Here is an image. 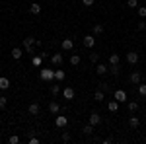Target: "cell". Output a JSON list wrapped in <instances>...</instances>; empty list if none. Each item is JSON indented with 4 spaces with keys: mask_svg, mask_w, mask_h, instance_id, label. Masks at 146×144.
<instances>
[{
    "mask_svg": "<svg viewBox=\"0 0 146 144\" xmlns=\"http://www.w3.org/2000/svg\"><path fill=\"white\" fill-rule=\"evenodd\" d=\"M27 111H29V115H39V111H41V107H39V103H29V107H27Z\"/></svg>",
    "mask_w": 146,
    "mask_h": 144,
    "instance_id": "5bb4252c",
    "label": "cell"
},
{
    "mask_svg": "<svg viewBox=\"0 0 146 144\" xmlns=\"http://www.w3.org/2000/svg\"><path fill=\"white\" fill-rule=\"evenodd\" d=\"M140 60V55L136 53V51H131V53H127V62L129 64H136Z\"/></svg>",
    "mask_w": 146,
    "mask_h": 144,
    "instance_id": "8992f818",
    "label": "cell"
},
{
    "mask_svg": "<svg viewBox=\"0 0 146 144\" xmlns=\"http://www.w3.org/2000/svg\"><path fill=\"white\" fill-rule=\"evenodd\" d=\"M103 33V25H101V23H96V25H94V35H101Z\"/></svg>",
    "mask_w": 146,
    "mask_h": 144,
    "instance_id": "484cf974",
    "label": "cell"
},
{
    "mask_svg": "<svg viewBox=\"0 0 146 144\" xmlns=\"http://www.w3.org/2000/svg\"><path fill=\"white\" fill-rule=\"evenodd\" d=\"M8 142H10V144H18V142H20V136H16V134H14V136L8 138Z\"/></svg>",
    "mask_w": 146,
    "mask_h": 144,
    "instance_id": "e575fe53",
    "label": "cell"
},
{
    "mask_svg": "<svg viewBox=\"0 0 146 144\" xmlns=\"http://www.w3.org/2000/svg\"><path fill=\"white\" fill-rule=\"evenodd\" d=\"M98 58H100V56H98V53H92V55H90V60H92V62H98Z\"/></svg>",
    "mask_w": 146,
    "mask_h": 144,
    "instance_id": "d590c367",
    "label": "cell"
},
{
    "mask_svg": "<svg viewBox=\"0 0 146 144\" xmlns=\"http://www.w3.org/2000/svg\"><path fill=\"white\" fill-rule=\"evenodd\" d=\"M22 49H20V47H14V49H12V58H16V60H20V58H22Z\"/></svg>",
    "mask_w": 146,
    "mask_h": 144,
    "instance_id": "ac0fdd59",
    "label": "cell"
},
{
    "mask_svg": "<svg viewBox=\"0 0 146 144\" xmlns=\"http://www.w3.org/2000/svg\"><path fill=\"white\" fill-rule=\"evenodd\" d=\"M62 62H64L62 53H53V56H51V64H53V66H60Z\"/></svg>",
    "mask_w": 146,
    "mask_h": 144,
    "instance_id": "3957f363",
    "label": "cell"
},
{
    "mask_svg": "<svg viewBox=\"0 0 146 144\" xmlns=\"http://www.w3.org/2000/svg\"><path fill=\"white\" fill-rule=\"evenodd\" d=\"M35 43H37V37H31V35H27L25 39H23V49L27 51V53H35Z\"/></svg>",
    "mask_w": 146,
    "mask_h": 144,
    "instance_id": "6da1fadb",
    "label": "cell"
},
{
    "mask_svg": "<svg viewBox=\"0 0 146 144\" xmlns=\"http://www.w3.org/2000/svg\"><path fill=\"white\" fill-rule=\"evenodd\" d=\"M8 88H10V80H8L6 76H2L0 78V90L4 92V90H8Z\"/></svg>",
    "mask_w": 146,
    "mask_h": 144,
    "instance_id": "d6986e66",
    "label": "cell"
},
{
    "mask_svg": "<svg viewBox=\"0 0 146 144\" xmlns=\"http://www.w3.org/2000/svg\"><path fill=\"white\" fill-rule=\"evenodd\" d=\"M82 131H84V134H88V136H90L92 133H94V125H84V129H82Z\"/></svg>",
    "mask_w": 146,
    "mask_h": 144,
    "instance_id": "83f0119b",
    "label": "cell"
},
{
    "mask_svg": "<svg viewBox=\"0 0 146 144\" xmlns=\"http://www.w3.org/2000/svg\"><path fill=\"white\" fill-rule=\"evenodd\" d=\"M29 12H31L33 16H39V14H41V4H37V2H33V4L29 6Z\"/></svg>",
    "mask_w": 146,
    "mask_h": 144,
    "instance_id": "9a60e30c",
    "label": "cell"
},
{
    "mask_svg": "<svg viewBox=\"0 0 146 144\" xmlns=\"http://www.w3.org/2000/svg\"><path fill=\"white\" fill-rule=\"evenodd\" d=\"M136 27H138L140 31H144V29H146V22H138V25H136Z\"/></svg>",
    "mask_w": 146,
    "mask_h": 144,
    "instance_id": "8d00e7d4",
    "label": "cell"
},
{
    "mask_svg": "<svg viewBox=\"0 0 146 144\" xmlns=\"http://www.w3.org/2000/svg\"><path fill=\"white\" fill-rule=\"evenodd\" d=\"M109 72L113 76H119V64H109Z\"/></svg>",
    "mask_w": 146,
    "mask_h": 144,
    "instance_id": "4316f807",
    "label": "cell"
},
{
    "mask_svg": "<svg viewBox=\"0 0 146 144\" xmlns=\"http://www.w3.org/2000/svg\"><path fill=\"white\" fill-rule=\"evenodd\" d=\"M94 45H96V35H86V37H84V47L92 49Z\"/></svg>",
    "mask_w": 146,
    "mask_h": 144,
    "instance_id": "9c48e42d",
    "label": "cell"
},
{
    "mask_svg": "<svg viewBox=\"0 0 146 144\" xmlns=\"http://www.w3.org/2000/svg\"><path fill=\"white\" fill-rule=\"evenodd\" d=\"M94 100H96V101H103V100H105V92H101V90H96V94H94Z\"/></svg>",
    "mask_w": 146,
    "mask_h": 144,
    "instance_id": "603a6c76",
    "label": "cell"
},
{
    "mask_svg": "<svg viewBox=\"0 0 146 144\" xmlns=\"http://www.w3.org/2000/svg\"><path fill=\"white\" fill-rule=\"evenodd\" d=\"M140 80H142V76H140V72H131V76H129V82L131 84H140Z\"/></svg>",
    "mask_w": 146,
    "mask_h": 144,
    "instance_id": "30bf717a",
    "label": "cell"
},
{
    "mask_svg": "<svg viewBox=\"0 0 146 144\" xmlns=\"http://www.w3.org/2000/svg\"><path fill=\"white\" fill-rule=\"evenodd\" d=\"M70 64H72V66H78L80 64V55H72L70 56Z\"/></svg>",
    "mask_w": 146,
    "mask_h": 144,
    "instance_id": "d4e9b609",
    "label": "cell"
},
{
    "mask_svg": "<svg viewBox=\"0 0 146 144\" xmlns=\"http://www.w3.org/2000/svg\"><path fill=\"white\" fill-rule=\"evenodd\" d=\"M94 2H96V0H82L84 6H94Z\"/></svg>",
    "mask_w": 146,
    "mask_h": 144,
    "instance_id": "74e56055",
    "label": "cell"
},
{
    "mask_svg": "<svg viewBox=\"0 0 146 144\" xmlns=\"http://www.w3.org/2000/svg\"><path fill=\"white\" fill-rule=\"evenodd\" d=\"M90 123L94 125V127H98V125L101 123V115L98 113V111H92L90 113Z\"/></svg>",
    "mask_w": 146,
    "mask_h": 144,
    "instance_id": "52a82bcc",
    "label": "cell"
},
{
    "mask_svg": "<svg viewBox=\"0 0 146 144\" xmlns=\"http://www.w3.org/2000/svg\"><path fill=\"white\" fill-rule=\"evenodd\" d=\"M119 60H121V56L117 55V53H111L109 55V64H119Z\"/></svg>",
    "mask_w": 146,
    "mask_h": 144,
    "instance_id": "cb8c5ba5",
    "label": "cell"
},
{
    "mask_svg": "<svg viewBox=\"0 0 146 144\" xmlns=\"http://www.w3.org/2000/svg\"><path fill=\"white\" fill-rule=\"evenodd\" d=\"M138 96L146 98V84H138Z\"/></svg>",
    "mask_w": 146,
    "mask_h": 144,
    "instance_id": "f546056e",
    "label": "cell"
},
{
    "mask_svg": "<svg viewBox=\"0 0 146 144\" xmlns=\"http://www.w3.org/2000/svg\"><path fill=\"white\" fill-rule=\"evenodd\" d=\"M127 6H131V8H138V0H127Z\"/></svg>",
    "mask_w": 146,
    "mask_h": 144,
    "instance_id": "836d02e7",
    "label": "cell"
},
{
    "mask_svg": "<svg viewBox=\"0 0 146 144\" xmlns=\"http://www.w3.org/2000/svg\"><path fill=\"white\" fill-rule=\"evenodd\" d=\"M49 111H51L53 115H56V113L60 111V105H58L56 101H51V103H49Z\"/></svg>",
    "mask_w": 146,
    "mask_h": 144,
    "instance_id": "e0dca14e",
    "label": "cell"
},
{
    "mask_svg": "<svg viewBox=\"0 0 146 144\" xmlns=\"http://www.w3.org/2000/svg\"><path fill=\"white\" fill-rule=\"evenodd\" d=\"M115 100L119 101V103H127V101H129V96H127L125 90H117V92H115Z\"/></svg>",
    "mask_w": 146,
    "mask_h": 144,
    "instance_id": "277c9868",
    "label": "cell"
},
{
    "mask_svg": "<svg viewBox=\"0 0 146 144\" xmlns=\"http://www.w3.org/2000/svg\"><path fill=\"white\" fill-rule=\"evenodd\" d=\"M107 109L111 111V113H117V111H119V101H117V100L109 101V103H107Z\"/></svg>",
    "mask_w": 146,
    "mask_h": 144,
    "instance_id": "2e32d148",
    "label": "cell"
},
{
    "mask_svg": "<svg viewBox=\"0 0 146 144\" xmlns=\"http://www.w3.org/2000/svg\"><path fill=\"white\" fill-rule=\"evenodd\" d=\"M39 76H41L43 82H53L55 80V70L53 68H41V74Z\"/></svg>",
    "mask_w": 146,
    "mask_h": 144,
    "instance_id": "7a4b0ae2",
    "label": "cell"
},
{
    "mask_svg": "<svg viewBox=\"0 0 146 144\" xmlns=\"http://www.w3.org/2000/svg\"><path fill=\"white\" fill-rule=\"evenodd\" d=\"M6 105H8V100H6V96H0V109H6Z\"/></svg>",
    "mask_w": 146,
    "mask_h": 144,
    "instance_id": "1f68e13d",
    "label": "cell"
},
{
    "mask_svg": "<svg viewBox=\"0 0 146 144\" xmlns=\"http://www.w3.org/2000/svg\"><path fill=\"white\" fill-rule=\"evenodd\" d=\"M60 92H62V90H60L58 84H53V86H51V94H53V96H58Z\"/></svg>",
    "mask_w": 146,
    "mask_h": 144,
    "instance_id": "f1b7e54d",
    "label": "cell"
},
{
    "mask_svg": "<svg viewBox=\"0 0 146 144\" xmlns=\"http://www.w3.org/2000/svg\"><path fill=\"white\" fill-rule=\"evenodd\" d=\"M138 16L142 20H146V6H138Z\"/></svg>",
    "mask_w": 146,
    "mask_h": 144,
    "instance_id": "4dcf8cb0",
    "label": "cell"
},
{
    "mask_svg": "<svg viewBox=\"0 0 146 144\" xmlns=\"http://www.w3.org/2000/svg\"><path fill=\"white\" fill-rule=\"evenodd\" d=\"M62 140H64V142H68V140H70V134H68V133H62Z\"/></svg>",
    "mask_w": 146,
    "mask_h": 144,
    "instance_id": "ab89813d",
    "label": "cell"
},
{
    "mask_svg": "<svg viewBox=\"0 0 146 144\" xmlns=\"http://www.w3.org/2000/svg\"><path fill=\"white\" fill-rule=\"evenodd\" d=\"M29 144H39V138H37V136H31V138H29Z\"/></svg>",
    "mask_w": 146,
    "mask_h": 144,
    "instance_id": "f35d334b",
    "label": "cell"
},
{
    "mask_svg": "<svg viewBox=\"0 0 146 144\" xmlns=\"http://www.w3.org/2000/svg\"><path fill=\"white\" fill-rule=\"evenodd\" d=\"M64 76H66V74H64V70H60V68H56V70H55V80H56V82H62Z\"/></svg>",
    "mask_w": 146,
    "mask_h": 144,
    "instance_id": "44dd1931",
    "label": "cell"
},
{
    "mask_svg": "<svg viewBox=\"0 0 146 144\" xmlns=\"http://www.w3.org/2000/svg\"><path fill=\"white\" fill-rule=\"evenodd\" d=\"M100 90L107 94V92H109V84H107V82H101V84H100Z\"/></svg>",
    "mask_w": 146,
    "mask_h": 144,
    "instance_id": "d6a6232c",
    "label": "cell"
},
{
    "mask_svg": "<svg viewBox=\"0 0 146 144\" xmlns=\"http://www.w3.org/2000/svg\"><path fill=\"white\" fill-rule=\"evenodd\" d=\"M31 64H33V66H37V68H39V66H41V64H43V56H41V55H35L33 58H31Z\"/></svg>",
    "mask_w": 146,
    "mask_h": 144,
    "instance_id": "ffe728a7",
    "label": "cell"
},
{
    "mask_svg": "<svg viewBox=\"0 0 146 144\" xmlns=\"http://www.w3.org/2000/svg\"><path fill=\"white\" fill-rule=\"evenodd\" d=\"M96 72H98V76H103V74H107V72H109V66H107V64H98V66H96Z\"/></svg>",
    "mask_w": 146,
    "mask_h": 144,
    "instance_id": "7c38bea8",
    "label": "cell"
},
{
    "mask_svg": "<svg viewBox=\"0 0 146 144\" xmlns=\"http://www.w3.org/2000/svg\"><path fill=\"white\" fill-rule=\"evenodd\" d=\"M60 49H62V51H72V49H74V39H70V37L62 39V43H60Z\"/></svg>",
    "mask_w": 146,
    "mask_h": 144,
    "instance_id": "5b68a950",
    "label": "cell"
},
{
    "mask_svg": "<svg viewBox=\"0 0 146 144\" xmlns=\"http://www.w3.org/2000/svg\"><path fill=\"white\" fill-rule=\"evenodd\" d=\"M127 109H129V113H135L138 109V103L136 101H127Z\"/></svg>",
    "mask_w": 146,
    "mask_h": 144,
    "instance_id": "7402d4cb",
    "label": "cell"
},
{
    "mask_svg": "<svg viewBox=\"0 0 146 144\" xmlns=\"http://www.w3.org/2000/svg\"><path fill=\"white\" fill-rule=\"evenodd\" d=\"M74 96H76V94H74V90L72 88H64L62 90V98H64V100H74Z\"/></svg>",
    "mask_w": 146,
    "mask_h": 144,
    "instance_id": "8fae6325",
    "label": "cell"
},
{
    "mask_svg": "<svg viewBox=\"0 0 146 144\" xmlns=\"http://www.w3.org/2000/svg\"><path fill=\"white\" fill-rule=\"evenodd\" d=\"M129 125H131V129H138V127H140V119L135 117V115H131V117H129Z\"/></svg>",
    "mask_w": 146,
    "mask_h": 144,
    "instance_id": "4fadbf2b",
    "label": "cell"
},
{
    "mask_svg": "<svg viewBox=\"0 0 146 144\" xmlns=\"http://www.w3.org/2000/svg\"><path fill=\"white\" fill-rule=\"evenodd\" d=\"M55 125L58 127V129H62V127H66L68 125V117H64V115H58L55 119Z\"/></svg>",
    "mask_w": 146,
    "mask_h": 144,
    "instance_id": "ba28073f",
    "label": "cell"
}]
</instances>
